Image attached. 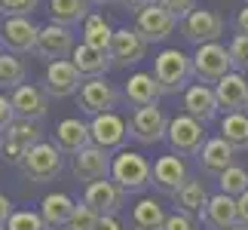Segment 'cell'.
<instances>
[{
  "label": "cell",
  "instance_id": "23",
  "mask_svg": "<svg viewBox=\"0 0 248 230\" xmlns=\"http://www.w3.org/2000/svg\"><path fill=\"white\" fill-rule=\"evenodd\" d=\"M123 95H126V101L132 104V108H147V104H156L159 95H163V89H159L156 77L154 71H135L126 80V86H123Z\"/></svg>",
  "mask_w": 248,
  "mask_h": 230
},
{
  "label": "cell",
  "instance_id": "44",
  "mask_svg": "<svg viewBox=\"0 0 248 230\" xmlns=\"http://www.w3.org/2000/svg\"><path fill=\"white\" fill-rule=\"evenodd\" d=\"M236 31H239V34H248V3L239 9V13H236Z\"/></svg>",
  "mask_w": 248,
  "mask_h": 230
},
{
  "label": "cell",
  "instance_id": "2",
  "mask_svg": "<svg viewBox=\"0 0 248 230\" xmlns=\"http://www.w3.org/2000/svg\"><path fill=\"white\" fill-rule=\"evenodd\" d=\"M110 178L117 181L126 194H138V190H144L150 181H154V166H150V160L144 157V153L126 148V150L113 153Z\"/></svg>",
  "mask_w": 248,
  "mask_h": 230
},
{
  "label": "cell",
  "instance_id": "38",
  "mask_svg": "<svg viewBox=\"0 0 248 230\" xmlns=\"http://www.w3.org/2000/svg\"><path fill=\"white\" fill-rule=\"evenodd\" d=\"M230 59H233V71H248V34H236L230 40Z\"/></svg>",
  "mask_w": 248,
  "mask_h": 230
},
{
  "label": "cell",
  "instance_id": "18",
  "mask_svg": "<svg viewBox=\"0 0 248 230\" xmlns=\"http://www.w3.org/2000/svg\"><path fill=\"white\" fill-rule=\"evenodd\" d=\"M9 99H13L16 117H22V120L40 123V120L46 117V111H49V95L43 92V86H34V83L16 86V89L9 92Z\"/></svg>",
  "mask_w": 248,
  "mask_h": 230
},
{
  "label": "cell",
  "instance_id": "35",
  "mask_svg": "<svg viewBox=\"0 0 248 230\" xmlns=\"http://www.w3.org/2000/svg\"><path fill=\"white\" fill-rule=\"evenodd\" d=\"M3 230H49V227H46V221H43L40 212H31V209H16Z\"/></svg>",
  "mask_w": 248,
  "mask_h": 230
},
{
  "label": "cell",
  "instance_id": "12",
  "mask_svg": "<svg viewBox=\"0 0 248 230\" xmlns=\"http://www.w3.org/2000/svg\"><path fill=\"white\" fill-rule=\"evenodd\" d=\"M37 37H40V28L31 22V16L3 18V25H0V43L6 46V52L16 55L37 52Z\"/></svg>",
  "mask_w": 248,
  "mask_h": 230
},
{
  "label": "cell",
  "instance_id": "21",
  "mask_svg": "<svg viewBox=\"0 0 248 230\" xmlns=\"http://www.w3.org/2000/svg\"><path fill=\"white\" fill-rule=\"evenodd\" d=\"M215 95L224 114H239L248 111V80L242 71H230L227 77L215 83Z\"/></svg>",
  "mask_w": 248,
  "mask_h": 230
},
{
  "label": "cell",
  "instance_id": "7",
  "mask_svg": "<svg viewBox=\"0 0 248 230\" xmlns=\"http://www.w3.org/2000/svg\"><path fill=\"white\" fill-rule=\"evenodd\" d=\"M193 71L199 77V83H217L221 77L233 71V59H230V46L217 43H202L193 52Z\"/></svg>",
  "mask_w": 248,
  "mask_h": 230
},
{
  "label": "cell",
  "instance_id": "40",
  "mask_svg": "<svg viewBox=\"0 0 248 230\" xmlns=\"http://www.w3.org/2000/svg\"><path fill=\"white\" fill-rule=\"evenodd\" d=\"M163 230H196V218L187 215V212H178V209H175V212H169Z\"/></svg>",
  "mask_w": 248,
  "mask_h": 230
},
{
  "label": "cell",
  "instance_id": "22",
  "mask_svg": "<svg viewBox=\"0 0 248 230\" xmlns=\"http://www.w3.org/2000/svg\"><path fill=\"white\" fill-rule=\"evenodd\" d=\"M92 145V132H89V123H83L80 117H68L55 126V148L62 153H71L77 157L83 148Z\"/></svg>",
  "mask_w": 248,
  "mask_h": 230
},
{
  "label": "cell",
  "instance_id": "39",
  "mask_svg": "<svg viewBox=\"0 0 248 230\" xmlns=\"http://www.w3.org/2000/svg\"><path fill=\"white\" fill-rule=\"evenodd\" d=\"M156 3L163 6V9H169V13L175 16L178 22H184V18L196 9V0H156Z\"/></svg>",
  "mask_w": 248,
  "mask_h": 230
},
{
  "label": "cell",
  "instance_id": "5",
  "mask_svg": "<svg viewBox=\"0 0 248 230\" xmlns=\"http://www.w3.org/2000/svg\"><path fill=\"white\" fill-rule=\"evenodd\" d=\"M22 175L34 184H49L62 175V150L55 148V141H40L25 153V160L18 163Z\"/></svg>",
  "mask_w": 248,
  "mask_h": 230
},
{
  "label": "cell",
  "instance_id": "43",
  "mask_svg": "<svg viewBox=\"0 0 248 230\" xmlns=\"http://www.w3.org/2000/svg\"><path fill=\"white\" fill-rule=\"evenodd\" d=\"M13 212H16V209H13V203H9V197L0 194V230L6 227V221L13 218Z\"/></svg>",
  "mask_w": 248,
  "mask_h": 230
},
{
  "label": "cell",
  "instance_id": "32",
  "mask_svg": "<svg viewBox=\"0 0 248 230\" xmlns=\"http://www.w3.org/2000/svg\"><path fill=\"white\" fill-rule=\"evenodd\" d=\"M221 138L236 153L248 150V114L245 111H239V114H224V117H221Z\"/></svg>",
  "mask_w": 248,
  "mask_h": 230
},
{
  "label": "cell",
  "instance_id": "50",
  "mask_svg": "<svg viewBox=\"0 0 248 230\" xmlns=\"http://www.w3.org/2000/svg\"><path fill=\"white\" fill-rule=\"evenodd\" d=\"M0 46H3V43H0ZM0 55H3V49H0Z\"/></svg>",
  "mask_w": 248,
  "mask_h": 230
},
{
  "label": "cell",
  "instance_id": "20",
  "mask_svg": "<svg viewBox=\"0 0 248 230\" xmlns=\"http://www.w3.org/2000/svg\"><path fill=\"white\" fill-rule=\"evenodd\" d=\"M110 166H113V157L98 145L83 148L77 157H74V175H77V181H86V184L110 178Z\"/></svg>",
  "mask_w": 248,
  "mask_h": 230
},
{
  "label": "cell",
  "instance_id": "37",
  "mask_svg": "<svg viewBox=\"0 0 248 230\" xmlns=\"http://www.w3.org/2000/svg\"><path fill=\"white\" fill-rule=\"evenodd\" d=\"M37 6H40V0H0V16H3V18L31 16Z\"/></svg>",
  "mask_w": 248,
  "mask_h": 230
},
{
  "label": "cell",
  "instance_id": "3",
  "mask_svg": "<svg viewBox=\"0 0 248 230\" xmlns=\"http://www.w3.org/2000/svg\"><path fill=\"white\" fill-rule=\"evenodd\" d=\"M166 141L171 153L178 157H199V150L205 148V123L190 117V114H178V117L169 120V132H166Z\"/></svg>",
  "mask_w": 248,
  "mask_h": 230
},
{
  "label": "cell",
  "instance_id": "33",
  "mask_svg": "<svg viewBox=\"0 0 248 230\" xmlns=\"http://www.w3.org/2000/svg\"><path fill=\"white\" fill-rule=\"evenodd\" d=\"M25 77H28V68H25L22 55H16V52H3V55H0V89L13 92L16 86L28 83Z\"/></svg>",
  "mask_w": 248,
  "mask_h": 230
},
{
  "label": "cell",
  "instance_id": "6",
  "mask_svg": "<svg viewBox=\"0 0 248 230\" xmlns=\"http://www.w3.org/2000/svg\"><path fill=\"white\" fill-rule=\"evenodd\" d=\"M120 99H126L117 86H113L108 77H86L80 92H77V104L83 114L89 117H98V114H108L120 104Z\"/></svg>",
  "mask_w": 248,
  "mask_h": 230
},
{
  "label": "cell",
  "instance_id": "15",
  "mask_svg": "<svg viewBox=\"0 0 248 230\" xmlns=\"http://www.w3.org/2000/svg\"><path fill=\"white\" fill-rule=\"evenodd\" d=\"M74 31L71 28H64V25H43L40 28V37H37V52L34 55H40V59L46 62H59V59H71V52H74Z\"/></svg>",
  "mask_w": 248,
  "mask_h": 230
},
{
  "label": "cell",
  "instance_id": "29",
  "mask_svg": "<svg viewBox=\"0 0 248 230\" xmlns=\"http://www.w3.org/2000/svg\"><path fill=\"white\" fill-rule=\"evenodd\" d=\"M92 16V0H49V22L74 28Z\"/></svg>",
  "mask_w": 248,
  "mask_h": 230
},
{
  "label": "cell",
  "instance_id": "31",
  "mask_svg": "<svg viewBox=\"0 0 248 230\" xmlns=\"http://www.w3.org/2000/svg\"><path fill=\"white\" fill-rule=\"evenodd\" d=\"M113 34H117V31L110 28V22H108L104 16H98V13H92V16L83 22V43L92 46V49H98V52H108V55H110Z\"/></svg>",
  "mask_w": 248,
  "mask_h": 230
},
{
  "label": "cell",
  "instance_id": "8",
  "mask_svg": "<svg viewBox=\"0 0 248 230\" xmlns=\"http://www.w3.org/2000/svg\"><path fill=\"white\" fill-rule=\"evenodd\" d=\"M169 132V117L163 114V108L147 104V108H135L129 114V135L138 145H156L163 141Z\"/></svg>",
  "mask_w": 248,
  "mask_h": 230
},
{
  "label": "cell",
  "instance_id": "1",
  "mask_svg": "<svg viewBox=\"0 0 248 230\" xmlns=\"http://www.w3.org/2000/svg\"><path fill=\"white\" fill-rule=\"evenodd\" d=\"M154 77H156L163 95L184 92L187 86H190V80L196 77L193 55H187V52H181V49H163L154 59Z\"/></svg>",
  "mask_w": 248,
  "mask_h": 230
},
{
  "label": "cell",
  "instance_id": "26",
  "mask_svg": "<svg viewBox=\"0 0 248 230\" xmlns=\"http://www.w3.org/2000/svg\"><path fill=\"white\" fill-rule=\"evenodd\" d=\"M74 209H77V203L68 197V194H46L40 199V215H43V221L49 230H62V227H68L71 224V215H74Z\"/></svg>",
  "mask_w": 248,
  "mask_h": 230
},
{
  "label": "cell",
  "instance_id": "42",
  "mask_svg": "<svg viewBox=\"0 0 248 230\" xmlns=\"http://www.w3.org/2000/svg\"><path fill=\"white\" fill-rule=\"evenodd\" d=\"M95 230H129V227L120 221V215H101Z\"/></svg>",
  "mask_w": 248,
  "mask_h": 230
},
{
  "label": "cell",
  "instance_id": "48",
  "mask_svg": "<svg viewBox=\"0 0 248 230\" xmlns=\"http://www.w3.org/2000/svg\"><path fill=\"white\" fill-rule=\"evenodd\" d=\"M230 230H248V227H242V224H236V227H230Z\"/></svg>",
  "mask_w": 248,
  "mask_h": 230
},
{
  "label": "cell",
  "instance_id": "9",
  "mask_svg": "<svg viewBox=\"0 0 248 230\" xmlns=\"http://www.w3.org/2000/svg\"><path fill=\"white\" fill-rule=\"evenodd\" d=\"M89 132H92V145L104 148L108 153L126 150V138H132L129 135V123L123 120L117 111H108V114L92 117L89 120Z\"/></svg>",
  "mask_w": 248,
  "mask_h": 230
},
{
  "label": "cell",
  "instance_id": "27",
  "mask_svg": "<svg viewBox=\"0 0 248 230\" xmlns=\"http://www.w3.org/2000/svg\"><path fill=\"white\" fill-rule=\"evenodd\" d=\"M175 206H178V212H187V215H193L196 221H202V215H205V209H208V190H205V181H199V178H190L184 187L178 190L175 197Z\"/></svg>",
  "mask_w": 248,
  "mask_h": 230
},
{
  "label": "cell",
  "instance_id": "30",
  "mask_svg": "<svg viewBox=\"0 0 248 230\" xmlns=\"http://www.w3.org/2000/svg\"><path fill=\"white\" fill-rule=\"evenodd\" d=\"M71 62L77 65V71H80L83 77H104V74L113 68V62H110V55H108V52L92 49V46H86L83 40L74 46Z\"/></svg>",
  "mask_w": 248,
  "mask_h": 230
},
{
  "label": "cell",
  "instance_id": "4",
  "mask_svg": "<svg viewBox=\"0 0 248 230\" xmlns=\"http://www.w3.org/2000/svg\"><path fill=\"white\" fill-rule=\"evenodd\" d=\"M40 141H43L40 123L16 117L3 132H0V157H3L6 163H16V166H18V163L25 160V153L31 150L34 145H40Z\"/></svg>",
  "mask_w": 248,
  "mask_h": 230
},
{
  "label": "cell",
  "instance_id": "49",
  "mask_svg": "<svg viewBox=\"0 0 248 230\" xmlns=\"http://www.w3.org/2000/svg\"><path fill=\"white\" fill-rule=\"evenodd\" d=\"M62 230H74V227H62Z\"/></svg>",
  "mask_w": 248,
  "mask_h": 230
},
{
  "label": "cell",
  "instance_id": "16",
  "mask_svg": "<svg viewBox=\"0 0 248 230\" xmlns=\"http://www.w3.org/2000/svg\"><path fill=\"white\" fill-rule=\"evenodd\" d=\"M190 181V172L184 166V160L175 157V153H166V157H156L154 160V184L159 194H166V197H175L181 187H184Z\"/></svg>",
  "mask_w": 248,
  "mask_h": 230
},
{
  "label": "cell",
  "instance_id": "11",
  "mask_svg": "<svg viewBox=\"0 0 248 230\" xmlns=\"http://www.w3.org/2000/svg\"><path fill=\"white\" fill-rule=\"evenodd\" d=\"M227 31V25H224V18L215 13V9H193L184 22H181V34L187 37L193 46H202V43H217L224 37Z\"/></svg>",
  "mask_w": 248,
  "mask_h": 230
},
{
  "label": "cell",
  "instance_id": "13",
  "mask_svg": "<svg viewBox=\"0 0 248 230\" xmlns=\"http://www.w3.org/2000/svg\"><path fill=\"white\" fill-rule=\"evenodd\" d=\"M126 190H123L113 178H101V181H92L86 184L83 190V203L95 209L98 215H120L126 209Z\"/></svg>",
  "mask_w": 248,
  "mask_h": 230
},
{
  "label": "cell",
  "instance_id": "47",
  "mask_svg": "<svg viewBox=\"0 0 248 230\" xmlns=\"http://www.w3.org/2000/svg\"><path fill=\"white\" fill-rule=\"evenodd\" d=\"M108 3H120V0H92V6H108Z\"/></svg>",
  "mask_w": 248,
  "mask_h": 230
},
{
  "label": "cell",
  "instance_id": "28",
  "mask_svg": "<svg viewBox=\"0 0 248 230\" xmlns=\"http://www.w3.org/2000/svg\"><path fill=\"white\" fill-rule=\"evenodd\" d=\"M166 218H169V212L163 209V203L144 197V199H138V203L132 206L129 224H132V230H163Z\"/></svg>",
  "mask_w": 248,
  "mask_h": 230
},
{
  "label": "cell",
  "instance_id": "46",
  "mask_svg": "<svg viewBox=\"0 0 248 230\" xmlns=\"http://www.w3.org/2000/svg\"><path fill=\"white\" fill-rule=\"evenodd\" d=\"M150 3H156V0H120V6H126V9H135V13H141L144 6Z\"/></svg>",
  "mask_w": 248,
  "mask_h": 230
},
{
  "label": "cell",
  "instance_id": "19",
  "mask_svg": "<svg viewBox=\"0 0 248 230\" xmlns=\"http://www.w3.org/2000/svg\"><path fill=\"white\" fill-rule=\"evenodd\" d=\"M181 108H184V114H190V117L208 123V120L217 117L221 104H217L215 86H208V83H190L187 89L181 92Z\"/></svg>",
  "mask_w": 248,
  "mask_h": 230
},
{
  "label": "cell",
  "instance_id": "41",
  "mask_svg": "<svg viewBox=\"0 0 248 230\" xmlns=\"http://www.w3.org/2000/svg\"><path fill=\"white\" fill-rule=\"evenodd\" d=\"M16 120V111H13V99H9V95H3L0 92V132H3L9 123Z\"/></svg>",
  "mask_w": 248,
  "mask_h": 230
},
{
  "label": "cell",
  "instance_id": "10",
  "mask_svg": "<svg viewBox=\"0 0 248 230\" xmlns=\"http://www.w3.org/2000/svg\"><path fill=\"white\" fill-rule=\"evenodd\" d=\"M86 77L77 71V65L71 59H59L49 62L43 71V92L49 99H68V95H77Z\"/></svg>",
  "mask_w": 248,
  "mask_h": 230
},
{
  "label": "cell",
  "instance_id": "24",
  "mask_svg": "<svg viewBox=\"0 0 248 230\" xmlns=\"http://www.w3.org/2000/svg\"><path fill=\"white\" fill-rule=\"evenodd\" d=\"M199 169L205 172V175H212V178H217L221 172H227L236 163V150L227 145V141L217 135V138H208L205 141V148L199 150Z\"/></svg>",
  "mask_w": 248,
  "mask_h": 230
},
{
  "label": "cell",
  "instance_id": "17",
  "mask_svg": "<svg viewBox=\"0 0 248 230\" xmlns=\"http://www.w3.org/2000/svg\"><path fill=\"white\" fill-rule=\"evenodd\" d=\"M147 40L141 37L135 28H117L110 43V62L113 68H129V65H138L147 55Z\"/></svg>",
  "mask_w": 248,
  "mask_h": 230
},
{
  "label": "cell",
  "instance_id": "45",
  "mask_svg": "<svg viewBox=\"0 0 248 230\" xmlns=\"http://www.w3.org/2000/svg\"><path fill=\"white\" fill-rule=\"evenodd\" d=\"M236 203H239V224L248 227V190H245L239 199H236Z\"/></svg>",
  "mask_w": 248,
  "mask_h": 230
},
{
  "label": "cell",
  "instance_id": "36",
  "mask_svg": "<svg viewBox=\"0 0 248 230\" xmlns=\"http://www.w3.org/2000/svg\"><path fill=\"white\" fill-rule=\"evenodd\" d=\"M98 218H101V215L95 212V209H89V206L80 199L77 209H74V215H71V224H68V227H74V230H95V227H98Z\"/></svg>",
  "mask_w": 248,
  "mask_h": 230
},
{
  "label": "cell",
  "instance_id": "34",
  "mask_svg": "<svg viewBox=\"0 0 248 230\" xmlns=\"http://www.w3.org/2000/svg\"><path fill=\"white\" fill-rule=\"evenodd\" d=\"M217 184H221V194L239 199L245 190H248V169L239 166V163H233L227 172H221V175H217Z\"/></svg>",
  "mask_w": 248,
  "mask_h": 230
},
{
  "label": "cell",
  "instance_id": "14",
  "mask_svg": "<svg viewBox=\"0 0 248 230\" xmlns=\"http://www.w3.org/2000/svg\"><path fill=\"white\" fill-rule=\"evenodd\" d=\"M178 25H181L178 18L171 16L169 9H163L159 3H150V6L141 9V13H135V31L144 37L147 43H163L166 37L175 34Z\"/></svg>",
  "mask_w": 248,
  "mask_h": 230
},
{
  "label": "cell",
  "instance_id": "25",
  "mask_svg": "<svg viewBox=\"0 0 248 230\" xmlns=\"http://www.w3.org/2000/svg\"><path fill=\"white\" fill-rule=\"evenodd\" d=\"M202 224L208 230H230V227H236V224H239V203H236V197L215 194L212 199H208Z\"/></svg>",
  "mask_w": 248,
  "mask_h": 230
}]
</instances>
